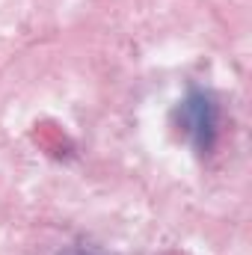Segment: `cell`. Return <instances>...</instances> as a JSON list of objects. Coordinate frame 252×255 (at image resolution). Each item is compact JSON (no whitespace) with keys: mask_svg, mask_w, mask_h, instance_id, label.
<instances>
[{"mask_svg":"<svg viewBox=\"0 0 252 255\" xmlns=\"http://www.w3.org/2000/svg\"><path fill=\"white\" fill-rule=\"evenodd\" d=\"M175 125L199 154H208L220 136V104H217V98L208 89L190 86L187 95L175 107Z\"/></svg>","mask_w":252,"mask_h":255,"instance_id":"1","label":"cell"},{"mask_svg":"<svg viewBox=\"0 0 252 255\" xmlns=\"http://www.w3.org/2000/svg\"><path fill=\"white\" fill-rule=\"evenodd\" d=\"M57 255H104V253L98 247H89V244H71V247L60 250Z\"/></svg>","mask_w":252,"mask_h":255,"instance_id":"2","label":"cell"}]
</instances>
